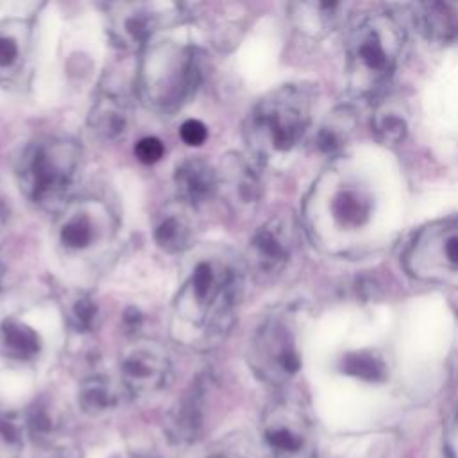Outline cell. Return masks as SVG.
<instances>
[{
	"label": "cell",
	"mask_w": 458,
	"mask_h": 458,
	"mask_svg": "<svg viewBox=\"0 0 458 458\" xmlns=\"http://www.w3.org/2000/svg\"><path fill=\"white\" fill-rule=\"evenodd\" d=\"M172 377L166 351L148 340L129 345L120 358V381L129 395H150L163 390Z\"/></svg>",
	"instance_id": "obj_11"
},
{
	"label": "cell",
	"mask_w": 458,
	"mask_h": 458,
	"mask_svg": "<svg viewBox=\"0 0 458 458\" xmlns=\"http://www.w3.org/2000/svg\"><path fill=\"white\" fill-rule=\"evenodd\" d=\"M204 406L206 383L197 381L188 392H184L166 417L165 431L174 444H191L202 435L206 417Z\"/></svg>",
	"instance_id": "obj_13"
},
{
	"label": "cell",
	"mask_w": 458,
	"mask_h": 458,
	"mask_svg": "<svg viewBox=\"0 0 458 458\" xmlns=\"http://www.w3.org/2000/svg\"><path fill=\"white\" fill-rule=\"evenodd\" d=\"M4 352L14 360H32L41 349L38 333L20 320L7 318L0 329Z\"/></svg>",
	"instance_id": "obj_22"
},
{
	"label": "cell",
	"mask_w": 458,
	"mask_h": 458,
	"mask_svg": "<svg viewBox=\"0 0 458 458\" xmlns=\"http://www.w3.org/2000/svg\"><path fill=\"white\" fill-rule=\"evenodd\" d=\"M97 315V306L91 299H79L73 304V318L81 329H89Z\"/></svg>",
	"instance_id": "obj_31"
},
{
	"label": "cell",
	"mask_w": 458,
	"mask_h": 458,
	"mask_svg": "<svg viewBox=\"0 0 458 458\" xmlns=\"http://www.w3.org/2000/svg\"><path fill=\"white\" fill-rule=\"evenodd\" d=\"M179 134H181V140L190 145V147H199L206 141L208 138V129L206 125L200 122V120H186L181 129H179Z\"/></svg>",
	"instance_id": "obj_30"
},
{
	"label": "cell",
	"mask_w": 458,
	"mask_h": 458,
	"mask_svg": "<svg viewBox=\"0 0 458 458\" xmlns=\"http://www.w3.org/2000/svg\"><path fill=\"white\" fill-rule=\"evenodd\" d=\"M345 11L342 2H302L292 5V18L304 34L320 38L342 23Z\"/></svg>",
	"instance_id": "obj_16"
},
{
	"label": "cell",
	"mask_w": 458,
	"mask_h": 458,
	"mask_svg": "<svg viewBox=\"0 0 458 458\" xmlns=\"http://www.w3.org/2000/svg\"><path fill=\"white\" fill-rule=\"evenodd\" d=\"M254 374L274 386L288 383L301 369L299 326L292 311L279 310L263 318L249 345Z\"/></svg>",
	"instance_id": "obj_6"
},
{
	"label": "cell",
	"mask_w": 458,
	"mask_h": 458,
	"mask_svg": "<svg viewBox=\"0 0 458 458\" xmlns=\"http://www.w3.org/2000/svg\"><path fill=\"white\" fill-rule=\"evenodd\" d=\"M79 168V148L66 140H45L30 145L21 157V186L25 193L47 209L66 200Z\"/></svg>",
	"instance_id": "obj_5"
},
{
	"label": "cell",
	"mask_w": 458,
	"mask_h": 458,
	"mask_svg": "<svg viewBox=\"0 0 458 458\" xmlns=\"http://www.w3.org/2000/svg\"><path fill=\"white\" fill-rule=\"evenodd\" d=\"M163 154H165V145L161 140H157L154 136L141 138L134 147V156L138 157V161H141L145 165L157 163L163 157Z\"/></svg>",
	"instance_id": "obj_29"
},
{
	"label": "cell",
	"mask_w": 458,
	"mask_h": 458,
	"mask_svg": "<svg viewBox=\"0 0 458 458\" xmlns=\"http://www.w3.org/2000/svg\"><path fill=\"white\" fill-rule=\"evenodd\" d=\"M417 29L433 43H458V2H420L411 9Z\"/></svg>",
	"instance_id": "obj_14"
},
{
	"label": "cell",
	"mask_w": 458,
	"mask_h": 458,
	"mask_svg": "<svg viewBox=\"0 0 458 458\" xmlns=\"http://www.w3.org/2000/svg\"><path fill=\"white\" fill-rule=\"evenodd\" d=\"M444 451L447 458H458V408L447 424L444 437Z\"/></svg>",
	"instance_id": "obj_32"
},
{
	"label": "cell",
	"mask_w": 458,
	"mask_h": 458,
	"mask_svg": "<svg viewBox=\"0 0 458 458\" xmlns=\"http://www.w3.org/2000/svg\"><path fill=\"white\" fill-rule=\"evenodd\" d=\"M157 29V16L147 5H122V14L114 21V30L123 45L138 47Z\"/></svg>",
	"instance_id": "obj_19"
},
{
	"label": "cell",
	"mask_w": 458,
	"mask_h": 458,
	"mask_svg": "<svg viewBox=\"0 0 458 458\" xmlns=\"http://www.w3.org/2000/svg\"><path fill=\"white\" fill-rule=\"evenodd\" d=\"M156 243L166 252H182L191 245V227L184 216L170 213L154 229Z\"/></svg>",
	"instance_id": "obj_23"
},
{
	"label": "cell",
	"mask_w": 458,
	"mask_h": 458,
	"mask_svg": "<svg viewBox=\"0 0 458 458\" xmlns=\"http://www.w3.org/2000/svg\"><path fill=\"white\" fill-rule=\"evenodd\" d=\"M218 188L236 213H249L259 200V179L242 156H227L220 165Z\"/></svg>",
	"instance_id": "obj_12"
},
{
	"label": "cell",
	"mask_w": 458,
	"mask_h": 458,
	"mask_svg": "<svg viewBox=\"0 0 458 458\" xmlns=\"http://www.w3.org/2000/svg\"><path fill=\"white\" fill-rule=\"evenodd\" d=\"M372 129L383 143H399L406 134V122L394 111H377L372 122Z\"/></svg>",
	"instance_id": "obj_28"
},
{
	"label": "cell",
	"mask_w": 458,
	"mask_h": 458,
	"mask_svg": "<svg viewBox=\"0 0 458 458\" xmlns=\"http://www.w3.org/2000/svg\"><path fill=\"white\" fill-rule=\"evenodd\" d=\"M209 458H247V456L234 451H218V453H213Z\"/></svg>",
	"instance_id": "obj_33"
},
{
	"label": "cell",
	"mask_w": 458,
	"mask_h": 458,
	"mask_svg": "<svg viewBox=\"0 0 458 458\" xmlns=\"http://www.w3.org/2000/svg\"><path fill=\"white\" fill-rule=\"evenodd\" d=\"M25 422L14 417H0V458H20L25 445Z\"/></svg>",
	"instance_id": "obj_26"
},
{
	"label": "cell",
	"mask_w": 458,
	"mask_h": 458,
	"mask_svg": "<svg viewBox=\"0 0 458 458\" xmlns=\"http://www.w3.org/2000/svg\"><path fill=\"white\" fill-rule=\"evenodd\" d=\"M25 429L30 438L48 442L59 429V415L48 404H36L25 417Z\"/></svg>",
	"instance_id": "obj_25"
},
{
	"label": "cell",
	"mask_w": 458,
	"mask_h": 458,
	"mask_svg": "<svg viewBox=\"0 0 458 458\" xmlns=\"http://www.w3.org/2000/svg\"><path fill=\"white\" fill-rule=\"evenodd\" d=\"M404 45V30L390 13H372L351 30L345 47L347 81L354 93L372 95L392 77Z\"/></svg>",
	"instance_id": "obj_3"
},
{
	"label": "cell",
	"mask_w": 458,
	"mask_h": 458,
	"mask_svg": "<svg viewBox=\"0 0 458 458\" xmlns=\"http://www.w3.org/2000/svg\"><path fill=\"white\" fill-rule=\"evenodd\" d=\"M122 390L106 376L86 377L77 392L79 408L91 417L114 410L122 401Z\"/></svg>",
	"instance_id": "obj_17"
},
{
	"label": "cell",
	"mask_w": 458,
	"mask_h": 458,
	"mask_svg": "<svg viewBox=\"0 0 458 458\" xmlns=\"http://www.w3.org/2000/svg\"><path fill=\"white\" fill-rule=\"evenodd\" d=\"M175 186L184 202L197 206L213 197L218 188V175L206 159L188 157L175 170Z\"/></svg>",
	"instance_id": "obj_15"
},
{
	"label": "cell",
	"mask_w": 458,
	"mask_h": 458,
	"mask_svg": "<svg viewBox=\"0 0 458 458\" xmlns=\"http://www.w3.org/2000/svg\"><path fill=\"white\" fill-rule=\"evenodd\" d=\"M376 211L372 188L344 168L329 170L313 184L308 218L324 242L344 245L365 231Z\"/></svg>",
	"instance_id": "obj_2"
},
{
	"label": "cell",
	"mask_w": 458,
	"mask_h": 458,
	"mask_svg": "<svg viewBox=\"0 0 458 458\" xmlns=\"http://www.w3.org/2000/svg\"><path fill=\"white\" fill-rule=\"evenodd\" d=\"M47 458H66V456H61V454H52V456H47Z\"/></svg>",
	"instance_id": "obj_35"
},
{
	"label": "cell",
	"mask_w": 458,
	"mask_h": 458,
	"mask_svg": "<svg viewBox=\"0 0 458 458\" xmlns=\"http://www.w3.org/2000/svg\"><path fill=\"white\" fill-rule=\"evenodd\" d=\"M315 93L306 84H284L263 97L249 114L245 136L259 157L290 152L306 134Z\"/></svg>",
	"instance_id": "obj_4"
},
{
	"label": "cell",
	"mask_w": 458,
	"mask_h": 458,
	"mask_svg": "<svg viewBox=\"0 0 458 458\" xmlns=\"http://www.w3.org/2000/svg\"><path fill=\"white\" fill-rule=\"evenodd\" d=\"M356 129V113L351 107L335 109L318 127L315 143L324 154H336L344 148Z\"/></svg>",
	"instance_id": "obj_20"
},
{
	"label": "cell",
	"mask_w": 458,
	"mask_h": 458,
	"mask_svg": "<svg viewBox=\"0 0 458 458\" xmlns=\"http://www.w3.org/2000/svg\"><path fill=\"white\" fill-rule=\"evenodd\" d=\"M404 267L424 283L458 288V218L422 227L406 247Z\"/></svg>",
	"instance_id": "obj_7"
},
{
	"label": "cell",
	"mask_w": 458,
	"mask_h": 458,
	"mask_svg": "<svg viewBox=\"0 0 458 458\" xmlns=\"http://www.w3.org/2000/svg\"><path fill=\"white\" fill-rule=\"evenodd\" d=\"M97 236V224L89 211L77 209L64 215V220L59 227V242L66 250H86L93 245Z\"/></svg>",
	"instance_id": "obj_21"
},
{
	"label": "cell",
	"mask_w": 458,
	"mask_h": 458,
	"mask_svg": "<svg viewBox=\"0 0 458 458\" xmlns=\"http://www.w3.org/2000/svg\"><path fill=\"white\" fill-rule=\"evenodd\" d=\"M261 440L272 458H315V428L306 408L293 399L272 401L261 417Z\"/></svg>",
	"instance_id": "obj_8"
},
{
	"label": "cell",
	"mask_w": 458,
	"mask_h": 458,
	"mask_svg": "<svg viewBox=\"0 0 458 458\" xmlns=\"http://www.w3.org/2000/svg\"><path fill=\"white\" fill-rule=\"evenodd\" d=\"M297 249V229L290 216L277 215L265 222L250 238L249 268L261 279L279 276Z\"/></svg>",
	"instance_id": "obj_10"
},
{
	"label": "cell",
	"mask_w": 458,
	"mask_h": 458,
	"mask_svg": "<svg viewBox=\"0 0 458 458\" xmlns=\"http://www.w3.org/2000/svg\"><path fill=\"white\" fill-rule=\"evenodd\" d=\"M200 66L188 48H163L150 55L145 70V91L163 107L179 106L199 84Z\"/></svg>",
	"instance_id": "obj_9"
},
{
	"label": "cell",
	"mask_w": 458,
	"mask_h": 458,
	"mask_svg": "<svg viewBox=\"0 0 458 458\" xmlns=\"http://www.w3.org/2000/svg\"><path fill=\"white\" fill-rule=\"evenodd\" d=\"M23 55L21 30H16L7 23V29L0 27V72L14 70Z\"/></svg>",
	"instance_id": "obj_27"
},
{
	"label": "cell",
	"mask_w": 458,
	"mask_h": 458,
	"mask_svg": "<svg viewBox=\"0 0 458 458\" xmlns=\"http://www.w3.org/2000/svg\"><path fill=\"white\" fill-rule=\"evenodd\" d=\"M134 458H156V456H152V454H138Z\"/></svg>",
	"instance_id": "obj_34"
},
{
	"label": "cell",
	"mask_w": 458,
	"mask_h": 458,
	"mask_svg": "<svg viewBox=\"0 0 458 458\" xmlns=\"http://www.w3.org/2000/svg\"><path fill=\"white\" fill-rule=\"evenodd\" d=\"M342 370L363 381H381L386 376V363L372 352H354L344 358Z\"/></svg>",
	"instance_id": "obj_24"
},
{
	"label": "cell",
	"mask_w": 458,
	"mask_h": 458,
	"mask_svg": "<svg viewBox=\"0 0 458 458\" xmlns=\"http://www.w3.org/2000/svg\"><path fill=\"white\" fill-rule=\"evenodd\" d=\"M242 270L224 258L199 259L175 301V317L202 329L200 344L208 345L231 327L242 297Z\"/></svg>",
	"instance_id": "obj_1"
},
{
	"label": "cell",
	"mask_w": 458,
	"mask_h": 458,
	"mask_svg": "<svg viewBox=\"0 0 458 458\" xmlns=\"http://www.w3.org/2000/svg\"><path fill=\"white\" fill-rule=\"evenodd\" d=\"M129 109L125 97L114 93H104L93 111H91V125L93 129L106 140H114L127 129Z\"/></svg>",
	"instance_id": "obj_18"
}]
</instances>
